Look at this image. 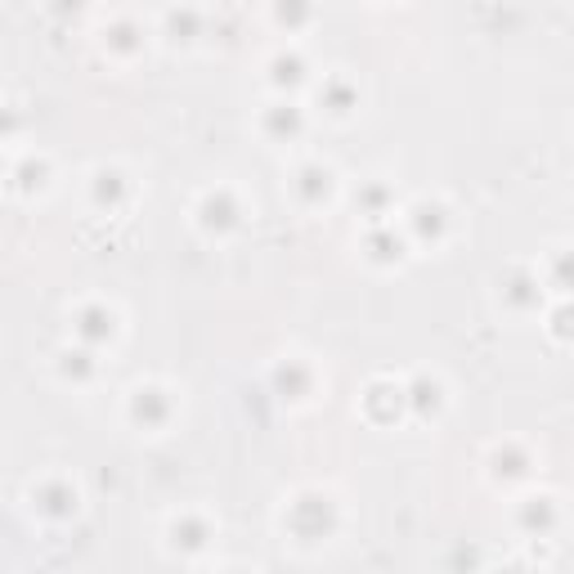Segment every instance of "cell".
<instances>
[{
	"instance_id": "4fadbf2b",
	"label": "cell",
	"mask_w": 574,
	"mask_h": 574,
	"mask_svg": "<svg viewBox=\"0 0 574 574\" xmlns=\"http://www.w3.org/2000/svg\"><path fill=\"white\" fill-rule=\"evenodd\" d=\"M127 198H131V176L121 171V167H99L95 176H91V202L99 212H121L127 207Z\"/></svg>"
},
{
	"instance_id": "7c38bea8",
	"label": "cell",
	"mask_w": 574,
	"mask_h": 574,
	"mask_svg": "<svg viewBox=\"0 0 574 574\" xmlns=\"http://www.w3.org/2000/svg\"><path fill=\"white\" fill-rule=\"evenodd\" d=\"M499 292H503V306H507V310L529 314V310H539V306H543V292H548V287L539 283V274H529V270H512V274H503Z\"/></svg>"
},
{
	"instance_id": "277c9868",
	"label": "cell",
	"mask_w": 574,
	"mask_h": 574,
	"mask_svg": "<svg viewBox=\"0 0 574 574\" xmlns=\"http://www.w3.org/2000/svg\"><path fill=\"white\" fill-rule=\"evenodd\" d=\"M32 512H36L40 521L63 525V521H72V516L81 512V489H76L72 480H63V476L40 480V485L32 489Z\"/></svg>"
},
{
	"instance_id": "8fae6325",
	"label": "cell",
	"mask_w": 574,
	"mask_h": 574,
	"mask_svg": "<svg viewBox=\"0 0 574 574\" xmlns=\"http://www.w3.org/2000/svg\"><path fill=\"white\" fill-rule=\"evenodd\" d=\"M404 391H408V414H414L418 422H435V418L444 414V404H449V399H444V382L431 378V373L408 378Z\"/></svg>"
},
{
	"instance_id": "6da1fadb",
	"label": "cell",
	"mask_w": 574,
	"mask_h": 574,
	"mask_svg": "<svg viewBox=\"0 0 574 574\" xmlns=\"http://www.w3.org/2000/svg\"><path fill=\"white\" fill-rule=\"evenodd\" d=\"M287 529L301 539V543H323L337 535L342 525V512H337V499L323 494V489H306V494H297L292 503H287Z\"/></svg>"
},
{
	"instance_id": "ffe728a7",
	"label": "cell",
	"mask_w": 574,
	"mask_h": 574,
	"mask_svg": "<svg viewBox=\"0 0 574 574\" xmlns=\"http://www.w3.org/2000/svg\"><path fill=\"white\" fill-rule=\"evenodd\" d=\"M489 467H494V480L512 485V480H525L529 471H535V458H529L525 444H499L494 454H489Z\"/></svg>"
},
{
	"instance_id": "d6986e66",
	"label": "cell",
	"mask_w": 574,
	"mask_h": 574,
	"mask_svg": "<svg viewBox=\"0 0 574 574\" xmlns=\"http://www.w3.org/2000/svg\"><path fill=\"white\" fill-rule=\"evenodd\" d=\"M306 81H310V63H306L297 50H283V55H274V59H270V86H274L278 95L301 91Z\"/></svg>"
},
{
	"instance_id": "cb8c5ba5",
	"label": "cell",
	"mask_w": 574,
	"mask_h": 574,
	"mask_svg": "<svg viewBox=\"0 0 574 574\" xmlns=\"http://www.w3.org/2000/svg\"><path fill=\"white\" fill-rule=\"evenodd\" d=\"M270 14L283 32H306L314 23V0H270Z\"/></svg>"
},
{
	"instance_id": "603a6c76",
	"label": "cell",
	"mask_w": 574,
	"mask_h": 574,
	"mask_svg": "<svg viewBox=\"0 0 574 574\" xmlns=\"http://www.w3.org/2000/svg\"><path fill=\"white\" fill-rule=\"evenodd\" d=\"M162 36H167L171 46H193V40L202 36V14L193 5L167 10V19H162Z\"/></svg>"
},
{
	"instance_id": "9c48e42d",
	"label": "cell",
	"mask_w": 574,
	"mask_h": 574,
	"mask_svg": "<svg viewBox=\"0 0 574 574\" xmlns=\"http://www.w3.org/2000/svg\"><path fill=\"white\" fill-rule=\"evenodd\" d=\"M363 418L368 422H378V427H391V422H399L404 414H408V391L404 386H395V382H373L363 391Z\"/></svg>"
},
{
	"instance_id": "8992f818",
	"label": "cell",
	"mask_w": 574,
	"mask_h": 574,
	"mask_svg": "<svg viewBox=\"0 0 574 574\" xmlns=\"http://www.w3.org/2000/svg\"><path fill=\"white\" fill-rule=\"evenodd\" d=\"M72 337L86 342V346H95V350L112 346V337H117V310L104 306V301H86V306L72 314Z\"/></svg>"
},
{
	"instance_id": "2e32d148",
	"label": "cell",
	"mask_w": 574,
	"mask_h": 574,
	"mask_svg": "<svg viewBox=\"0 0 574 574\" xmlns=\"http://www.w3.org/2000/svg\"><path fill=\"white\" fill-rule=\"evenodd\" d=\"M167 539H171V548H176L180 557H198L202 548L212 543V521H207V516L184 512V516H176V521H171Z\"/></svg>"
},
{
	"instance_id": "d4e9b609",
	"label": "cell",
	"mask_w": 574,
	"mask_h": 574,
	"mask_svg": "<svg viewBox=\"0 0 574 574\" xmlns=\"http://www.w3.org/2000/svg\"><path fill=\"white\" fill-rule=\"evenodd\" d=\"M46 180H50V162L46 157H23L19 167H14V193H40L46 189Z\"/></svg>"
},
{
	"instance_id": "e0dca14e",
	"label": "cell",
	"mask_w": 574,
	"mask_h": 574,
	"mask_svg": "<svg viewBox=\"0 0 574 574\" xmlns=\"http://www.w3.org/2000/svg\"><path fill=\"white\" fill-rule=\"evenodd\" d=\"M55 368H59V378H63V382H72V386H86V382H95V373H99L95 346H86V342L63 346V350H59V359H55Z\"/></svg>"
},
{
	"instance_id": "7a4b0ae2",
	"label": "cell",
	"mask_w": 574,
	"mask_h": 574,
	"mask_svg": "<svg viewBox=\"0 0 574 574\" xmlns=\"http://www.w3.org/2000/svg\"><path fill=\"white\" fill-rule=\"evenodd\" d=\"M198 229L207 234V238H229L238 225H242V202H238V193L234 189H207L198 198Z\"/></svg>"
},
{
	"instance_id": "44dd1931",
	"label": "cell",
	"mask_w": 574,
	"mask_h": 574,
	"mask_svg": "<svg viewBox=\"0 0 574 574\" xmlns=\"http://www.w3.org/2000/svg\"><path fill=\"white\" fill-rule=\"evenodd\" d=\"M104 50L117 59H135L144 50V27L135 19H117L104 27Z\"/></svg>"
},
{
	"instance_id": "30bf717a",
	"label": "cell",
	"mask_w": 574,
	"mask_h": 574,
	"mask_svg": "<svg viewBox=\"0 0 574 574\" xmlns=\"http://www.w3.org/2000/svg\"><path fill=\"white\" fill-rule=\"evenodd\" d=\"M333 189H337V176H333V167H323V162H306V167H297V176H292V198L310 212L327 207Z\"/></svg>"
},
{
	"instance_id": "7402d4cb",
	"label": "cell",
	"mask_w": 574,
	"mask_h": 574,
	"mask_svg": "<svg viewBox=\"0 0 574 574\" xmlns=\"http://www.w3.org/2000/svg\"><path fill=\"white\" fill-rule=\"evenodd\" d=\"M355 207H359V216H368L373 225H382V220L391 216V207H395V193H391V184H382V180H363V184L355 189Z\"/></svg>"
},
{
	"instance_id": "83f0119b",
	"label": "cell",
	"mask_w": 574,
	"mask_h": 574,
	"mask_svg": "<svg viewBox=\"0 0 574 574\" xmlns=\"http://www.w3.org/2000/svg\"><path fill=\"white\" fill-rule=\"evenodd\" d=\"M46 5H50V14H55V19H76L81 10L91 5V0H46Z\"/></svg>"
},
{
	"instance_id": "52a82bcc",
	"label": "cell",
	"mask_w": 574,
	"mask_h": 574,
	"mask_svg": "<svg viewBox=\"0 0 574 574\" xmlns=\"http://www.w3.org/2000/svg\"><path fill=\"white\" fill-rule=\"evenodd\" d=\"M261 135L274 144H297L306 135V108H297L292 99H274L270 108H261Z\"/></svg>"
},
{
	"instance_id": "9a60e30c",
	"label": "cell",
	"mask_w": 574,
	"mask_h": 574,
	"mask_svg": "<svg viewBox=\"0 0 574 574\" xmlns=\"http://www.w3.org/2000/svg\"><path fill=\"white\" fill-rule=\"evenodd\" d=\"M363 256L386 270V265H399V261L408 256V242H404V234H395V229L382 220V225H373V229L363 234Z\"/></svg>"
},
{
	"instance_id": "ba28073f",
	"label": "cell",
	"mask_w": 574,
	"mask_h": 574,
	"mask_svg": "<svg viewBox=\"0 0 574 574\" xmlns=\"http://www.w3.org/2000/svg\"><path fill=\"white\" fill-rule=\"evenodd\" d=\"M270 386L283 404H306L314 395V368L306 359H278L270 373Z\"/></svg>"
},
{
	"instance_id": "5bb4252c",
	"label": "cell",
	"mask_w": 574,
	"mask_h": 574,
	"mask_svg": "<svg viewBox=\"0 0 574 574\" xmlns=\"http://www.w3.org/2000/svg\"><path fill=\"white\" fill-rule=\"evenodd\" d=\"M516 525H521V535H529V539H548L552 529L561 525L557 499H548V494H529V499L516 507Z\"/></svg>"
},
{
	"instance_id": "ac0fdd59",
	"label": "cell",
	"mask_w": 574,
	"mask_h": 574,
	"mask_svg": "<svg viewBox=\"0 0 574 574\" xmlns=\"http://www.w3.org/2000/svg\"><path fill=\"white\" fill-rule=\"evenodd\" d=\"M319 108L327 112V117H350L355 108H359V86L350 76H323V86H319Z\"/></svg>"
},
{
	"instance_id": "3957f363",
	"label": "cell",
	"mask_w": 574,
	"mask_h": 574,
	"mask_svg": "<svg viewBox=\"0 0 574 574\" xmlns=\"http://www.w3.org/2000/svg\"><path fill=\"white\" fill-rule=\"evenodd\" d=\"M127 418L140 431H162L176 418V399H171L167 386H135L131 399H127Z\"/></svg>"
},
{
	"instance_id": "484cf974",
	"label": "cell",
	"mask_w": 574,
	"mask_h": 574,
	"mask_svg": "<svg viewBox=\"0 0 574 574\" xmlns=\"http://www.w3.org/2000/svg\"><path fill=\"white\" fill-rule=\"evenodd\" d=\"M548 287L561 297H574V252H552L548 261Z\"/></svg>"
},
{
	"instance_id": "4316f807",
	"label": "cell",
	"mask_w": 574,
	"mask_h": 574,
	"mask_svg": "<svg viewBox=\"0 0 574 574\" xmlns=\"http://www.w3.org/2000/svg\"><path fill=\"white\" fill-rule=\"evenodd\" d=\"M548 333H552L557 342H574V301H570V297L548 314Z\"/></svg>"
},
{
	"instance_id": "5b68a950",
	"label": "cell",
	"mask_w": 574,
	"mask_h": 574,
	"mask_svg": "<svg viewBox=\"0 0 574 574\" xmlns=\"http://www.w3.org/2000/svg\"><path fill=\"white\" fill-rule=\"evenodd\" d=\"M449 225H454V216H449V207H444V202H435V198L414 202V207H408V216H404L408 238L422 242V248H440V242L449 238Z\"/></svg>"
}]
</instances>
